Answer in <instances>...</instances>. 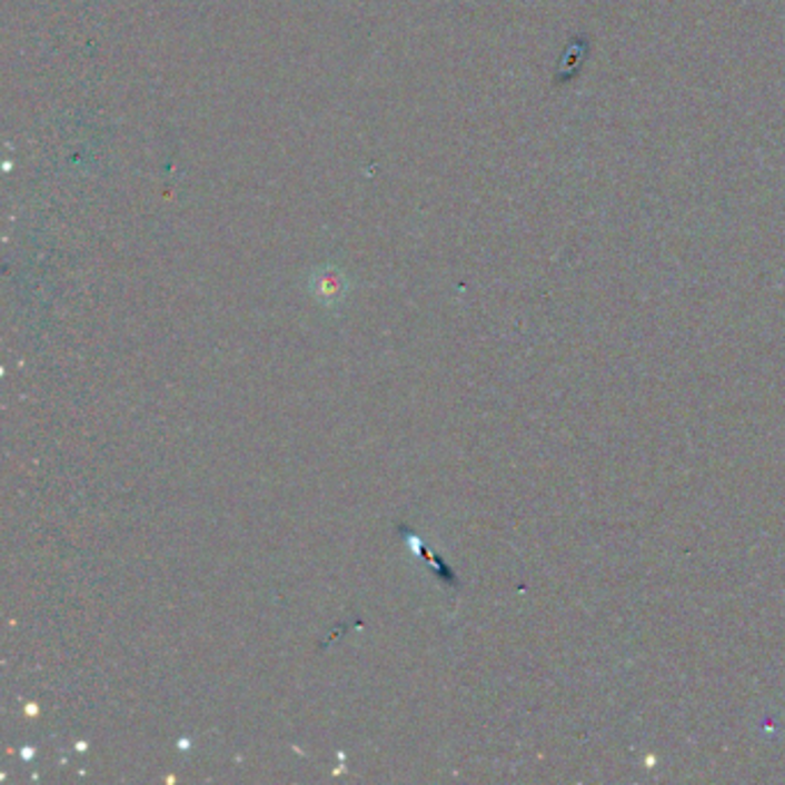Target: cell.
I'll return each mask as SVG.
<instances>
[{
  "mask_svg": "<svg viewBox=\"0 0 785 785\" xmlns=\"http://www.w3.org/2000/svg\"><path fill=\"white\" fill-rule=\"evenodd\" d=\"M311 290L318 302L322 305H335L339 300H344L346 296V279L339 270L335 268H325L318 270L311 279Z\"/></svg>",
  "mask_w": 785,
  "mask_h": 785,
  "instance_id": "1",
  "label": "cell"
}]
</instances>
